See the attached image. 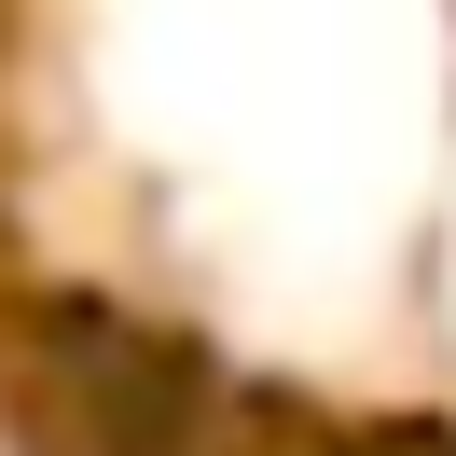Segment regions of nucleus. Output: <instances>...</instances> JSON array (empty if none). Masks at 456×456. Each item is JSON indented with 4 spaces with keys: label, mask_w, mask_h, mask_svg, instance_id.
Masks as SVG:
<instances>
[{
    "label": "nucleus",
    "mask_w": 456,
    "mask_h": 456,
    "mask_svg": "<svg viewBox=\"0 0 456 456\" xmlns=\"http://www.w3.org/2000/svg\"><path fill=\"white\" fill-rule=\"evenodd\" d=\"M249 456H456V428H263Z\"/></svg>",
    "instance_id": "f03ea898"
},
{
    "label": "nucleus",
    "mask_w": 456,
    "mask_h": 456,
    "mask_svg": "<svg viewBox=\"0 0 456 456\" xmlns=\"http://www.w3.org/2000/svg\"><path fill=\"white\" fill-rule=\"evenodd\" d=\"M14 428L28 456H249L277 415L194 332L111 305V290H56L14 346Z\"/></svg>",
    "instance_id": "f257e3e1"
}]
</instances>
